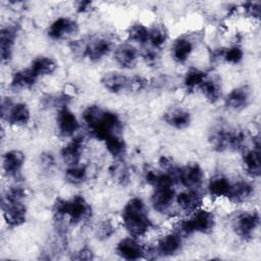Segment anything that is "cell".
Returning a JSON list of instances; mask_svg holds the SVG:
<instances>
[{
  "mask_svg": "<svg viewBox=\"0 0 261 261\" xmlns=\"http://www.w3.org/2000/svg\"><path fill=\"white\" fill-rule=\"evenodd\" d=\"M2 213L5 222L11 227L19 226L27 220V208L23 202L2 200Z\"/></svg>",
  "mask_w": 261,
  "mask_h": 261,
  "instance_id": "8fae6325",
  "label": "cell"
},
{
  "mask_svg": "<svg viewBox=\"0 0 261 261\" xmlns=\"http://www.w3.org/2000/svg\"><path fill=\"white\" fill-rule=\"evenodd\" d=\"M206 77L207 73L204 70L197 67H190L185 73L182 84L187 91H193L199 88Z\"/></svg>",
  "mask_w": 261,
  "mask_h": 261,
  "instance_id": "d6a6232c",
  "label": "cell"
},
{
  "mask_svg": "<svg viewBox=\"0 0 261 261\" xmlns=\"http://www.w3.org/2000/svg\"><path fill=\"white\" fill-rule=\"evenodd\" d=\"M116 254L125 260H138L144 257L145 247L137 238L127 237L121 239L115 248Z\"/></svg>",
  "mask_w": 261,
  "mask_h": 261,
  "instance_id": "4fadbf2b",
  "label": "cell"
},
{
  "mask_svg": "<svg viewBox=\"0 0 261 261\" xmlns=\"http://www.w3.org/2000/svg\"><path fill=\"white\" fill-rule=\"evenodd\" d=\"M181 244V234L177 230H175L162 236L157 243L156 249L160 256L169 257L175 255L180 251Z\"/></svg>",
  "mask_w": 261,
  "mask_h": 261,
  "instance_id": "d6986e66",
  "label": "cell"
},
{
  "mask_svg": "<svg viewBox=\"0 0 261 261\" xmlns=\"http://www.w3.org/2000/svg\"><path fill=\"white\" fill-rule=\"evenodd\" d=\"M208 141L210 146L217 152L225 150L240 151L245 146L246 134L242 129L232 128L222 122H218L209 130Z\"/></svg>",
  "mask_w": 261,
  "mask_h": 261,
  "instance_id": "7a4b0ae2",
  "label": "cell"
},
{
  "mask_svg": "<svg viewBox=\"0 0 261 261\" xmlns=\"http://www.w3.org/2000/svg\"><path fill=\"white\" fill-rule=\"evenodd\" d=\"M121 220L130 237H144L152 227L144 201L139 197L129 199L121 211Z\"/></svg>",
  "mask_w": 261,
  "mask_h": 261,
  "instance_id": "6da1fadb",
  "label": "cell"
},
{
  "mask_svg": "<svg viewBox=\"0 0 261 261\" xmlns=\"http://www.w3.org/2000/svg\"><path fill=\"white\" fill-rule=\"evenodd\" d=\"M254 195V187L251 182L246 180H238L236 182H230V187L225 198L231 203L241 204L247 202Z\"/></svg>",
  "mask_w": 261,
  "mask_h": 261,
  "instance_id": "44dd1931",
  "label": "cell"
},
{
  "mask_svg": "<svg viewBox=\"0 0 261 261\" xmlns=\"http://www.w3.org/2000/svg\"><path fill=\"white\" fill-rule=\"evenodd\" d=\"M151 195V204L159 213L166 214L170 211L172 203L175 201V190L173 186H159L153 188Z\"/></svg>",
  "mask_w": 261,
  "mask_h": 261,
  "instance_id": "9c48e42d",
  "label": "cell"
},
{
  "mask_svg": "<svg viewBox=\"0 0 261 261\" xmlns=\"http://www.w3.org/2000/svg\"><path fill=\"white\" fill-rule=\"evenodd\" d=\"M251 100V89L246 86H239L232 89L224 99L225 106L233 111H241L245 109Z\"/></svg>",
  "mask_w": 261,
  "mask_h": 261,
  "instance_id": "2e32d148",
  "label": "cell"
},
{
  "mask_svg": "<svg viewBox=\"0 0 261 261\" xmlns=\"http://www.w3.org/2000/svg\"><path fill=\"white\" fill-rule=\"evenodd\" d=\"M146 87H147V80L144 79L143 76L135 75L128 79L126 89L132 93H138L144 90Z\"/></svg>",
  "mask_w": 261,
  "mask_h": 261,
  "instance_id": "b9f144b4",
  "label": "cell"
},
{
  "mask_svg": "<svg viewBox=\"0 0 261 261\" xmlns=\"http://www.w3.org/2000/svg\"><path fill=\"white\" fill-rule=\"evenodd\" d=\"M25 190L19 186H12L5 192L2 200L10 202H23L25 198Z\"/></svg>",
  "mask_w": 261,
  "mask_h": 261,
  "instance_id": "ab89813d",
  "label": "cell"
},
{
  "mask_svg": "<svg viewBox=\"0 0 261 261\" xmlns=\"http://www.w3.org/2000/svg\"><path fill=\"white\" fill-rule=\"evenodd\" d=\"M214 224L215 217L212 211L201 207L191 213L189 218L179 222L177 231L181 236H189L194 232L208 233L213 229Z\"/></svg>",
  "mask_w": 261,
  "mask_h": 261,
  "instance_id": "277c9868",
  "label": "cell"
},
{
  "mask_svg": "<svg viewBox=\"0 0 261 261\" xmlns=\"http://www.w3.org/2000/svg\"><path fill=\"white\" fill-rule=\"evenodd\" d=\"M16 39V31L13 27H5L0 32V55L3 62L11 59Z\"/></svg>",
  "mask_w": 261,
  "mask_h": 261,
  "instance_id": "d4e9b609",
  "label": "cell"
},
{
  "mask_svg": "<svg viewBox=\"0 0 261 261\" xmlns=\"http://www.w3.org/2000/svg\"><path fill=\"white\" fill-rule=\"evenodd\" d=\"M89 40H75L70 44V50L76 57H85L87 54V45Z\"/></svg>",
  "mask_w": 261,
  "mask_h": 261,
  "instance_id": "ee69618b",
  "label": "cell"
},
{
  "mask_svg": "<svg viewBox=\"0 0 261 261\" xmlns=\"http://www.w3.org/2000/svg\"><path fill=\"white\" fill-rule=\"evenodd\" d=\"M168 39L167 29L163 23H156L152 28H149V40L148 43L151 47L160 50L166 44Z\"/></svg>",
  "mask_w": 261,
  "mask_h": 261,
  "instance_id": "1f68e13d",
  "label": "cell"
},
{
  "mask_svg": "<svg viewBox=\"0 0 261 261\" xmlns=\"http://www.w3.org/2000/svg\"><path fill=\"white\" fill-rule=\"evenodd\" d=\"M115 231V226L111 220H103L97 227V238L100 240H107L109 239Z\"/></svg>",
  "mask_w": 261,
  "mask_h": 261,
  "instance_id": "60d3db41",
  "label": "cell"
},
{
  "mask_svg": "<svg viewBox=\"0 0 261 261\" xmlns=\"http://www.w3.org/2000/svg\"><path fill=\"white\" fill-rule=\"evenodd\" d=\"M104 143L108 153L111 154L114 158L120 159L125 154L126 145L124 140L120 137V134L110 136L104 141Z\"/></svg>",
  "mask_w": 261,
  "mask_h": 261,
  "instance_id": "836d02e7",
  "label": "cell"
},
{
  "mask_svg": "<svg viewBox=\"0 0 261 261\" xmlns=\"http://www.w3.org/2000/svg\"><path fill=\"white\" fill-rule=\"evenodd\" d=\"M128 79L117 71H109L103 74L101 79V84L108 92L113 94H118L126 89Z\"/></svg>",
  "mask_w": 261,
  "mask_h": 261,
  "instance_id": "484cf974",
  "label": "cell"
},
{
  "mask_svg": "<svg viewBox=\"0 0 261 261\" xmlns=\"http://www.w3.org/2000/svg\"><path fill=\"white\" fill-rule=\"evenodd\" d=\"M93 258V252L89 248H83L77 253H75L74 256H72V259L74 260H92Z\"/></svg>",
  "mask_w": 261,
  "mask_h": 261,
  "instance_id": "bcb514c9",
  "label": "cell"
},
{
  "mask_svg": "<svg viewBox=\"0 0 261 261\" xmlns=\"http://www.w3.org/2000/svg\"><path fill=\"white\" fill-rule=\"evenodd\" d=\"M104 111L105 110L98 105H89L88 107L85 108V110L83 111L82 117L88 129H91L98 122V120L103 115Z\"/></svg>",
  "mask_w": 261,
  "mask_h": 261,
  "instance_id": "8d00e7d4",
  "label": "cell"
},
{
  "mask_svg": "<svg viewBox=\"0 0 261 261\" xmlns=\"http://www.w3.org/2000/svg\"><path fill=\"white\" fill-rule=\"evenodd\" d=\"M112 40L108 37L101 36L92 38L88 41L86 57L94 62L99 61L110 53V51L112 50Z\"/></svg>",
  "mask_w": 261,
  "mask_h": 261,
  "instance_id": "5bb4252c",
  "label": "cell"
},
{
  "mask_svg": "<svg viewBox=\"0 0 261 261\" xmlns=\"http://www.w3.org/2000/svg\"><path fill=\"white\" fill-rule=\"evenodd\" d=\"M174 177L187 189L199 190L204 181V171L197 162H192L177 167Z\"/></svg>",
  "mask_w": 261,
  "mask_h": 261,
  "instance_id": "ba28073f",
  "label": "cell"
},
{
  "mask_svg": "<svg viewBox=\"0 0 261 261\" xmlns=\"http://www.w3.org/2000/svg\"><path fill=\"white\" fill-rule=\"evenodd\" d=\"M77 31L79 24L75 20L69 17L61 16L51 22L47 30V35L50 39L59 41L75 35Z\"/></svg>",
  "mask_w": 261,
  "mask_h": 261,
  "instance_id": "30bf717a",
  "label": "cell"
},
{
  "mask_svg": "<svg viewBox=\"0 0 261 261\" xmlns=\"http://www.w3.org/2000/svg\"><path fill=\"white\" fill-rule=\"evenodd\" d=\"M260 224V216L257 211H243L237 213L231 219V227L234 233L244 241L251 240Z\"/></svg>",
  "mask_w": 261,
  "mask_h": 261,
  "instance_id": "5b68a950",
  "label": "cell"
},
{
  "mask_svg": "<svg viewBox=\"0 0 261 261\" xmlns=\"http://www.w3.org/2000/svg\"><path fill=\"white\" fill-rule=\"evenodd\" d=\"M2 118L9 124L22 126L28 124L31 118V112L25 103H12L10 99H4L1 103Z\"/></svg>",
  "mask_w": 261,
  "mask_h": 261,
  "instance_id": "8992f818",
  "label": "cell"
},
{
  "mask_svg": "<svg viewBox=\"0 0 261 261\" xmlns=\"http://www.w3.org/2000/svg\"><path fill=\"white\" fill-rule=\"evenodd\" d=\"M40 161H41V165L47 169L48 168L50 169L54 165V157L50 153H43L40 156Z\"/></svg>",
  "mask_w": 261,
  "mask_h": 261,
  "instance_id": "7dc6e473",
  "label": "cell"
},
{
  "mask_svg": "<svg viewBox=\"0 0 261 261\" xmlns=\"http://www.w3.org/2000/svg\"><path fill=\"white\" fill-rule=\"evenodd\" d=\"M229 187H230L229 179L222 174H216L212 176L208 182L209 194L215 198L225 197Z\"/></svg>",
  "mask_w": 261,
  "mask_h": 261,
  "instance_id": "4dcf8cb0",
  "label": "cell"
},
{
  "mask_svg": "<svg viewBox=\"0 0 261 261\" xmlns=\"http://www.w3.org/2000/svg\"><path fill=\"white\" fill-rule=\"evenodd\" d=\"M260 2H246L244 4V10L247 15L253 18H259L260 16Z\"/></svg>",
  "mask_w": 261,
  "mask_h": 261,
  "instance_id": "f6af8a7d",
  "label": "cell"
},
{
  "mask_svg": "<svg viewBox=\"0 0 261 261\" xmlns=\"http://www.w3.org/2000/svg\"><path fill=\"white\" fill-rule=\"evenodd\" d=\"M84 138L82 136L73 137L60 151L61 159L68 166L80 164V160L84 150Z\"/></svg>",
  "mask_w": 261,
  "mask_h": 261,
  "instance_id": "e0dca14e",
  "label": "cell"
},
{
  "mask_svg": "<svg viewBox=\"0 0 261 261\" xmlns=\"http://www.w3.org/2000/svg\"><path fill=\"white\" fill-rule=\"evenodd\" d=\"M194 50L193 41L186 37L181 36L175 39L171 46V56L172 59L177 63H185L191 56Z\"/></svg>",
  "mask_w": 261,
  "mask_h": 261,
  "instance_id": "7402d4cb",
  "label": "cell"
},
{
  "mask_svg": "<svg viewBox=\"0 0 261 261\" xmlns=\"http://www.w3.org/2000/svg\"><path fill=\"white\" fill-rule=\"evenodd\" d=\"M89 130L97 140L105 141L112 135L120 134L121 121L116 113L105 110L98 122Z\"/></svg>",
  "mask_w": 261,
  "mask_h": 261,
  "instance_id": "52a82bcc",
  "label": "cell"
},
{
  "mask_svg": "<svg viewBox=\"0 0 261 261\" xmlns=\"http://www.w3.org/2000/svg\"><path fill=\"white\" fill-rule=\"evenodd\" d=\"M221 57L223 58V60L226 63L236 65L242 61V59L244 57V51L241 46L236 44V45H232V46L226 48L225 50H223Z\"/></svg>",
  "mask_w": 261,
  "mask_h": 261,
  "instance_id": "74e56055",
  "label": "cell"
},
{
  "mask_svg": "<svg viewBox=\"0 0 261 261\" xmlns=\"http://www.w3.org/2000/svg\"><path fill=\"white\" fill-rule=\"evenodd\" d=\"M175 202L181 211L191 214L202 207L203 196L199 190L188 189L175 196Z\"/></svg>",
  "mask_w": 261,
  "mask_h": 261,
  "instance_id": "ac0fdd59",
  "label": "cell"
},
{
  "mask_svg": "<svg viewBox=\"0 0 261 261\" xmlns=\"http://www.w3.org/2000/svg\"><path fill=\"white\" fill-rule=\"evenodd\" d=\"M159 50L153 48V47H146L144 48V50L142 51V58L145 61L146 64H148L149 66H154L157 64L158 60H159Z\"/></svg>",
  "mask_w": 261,
  "mask_h": 261,
  "instance_id": "7bdbcfd3",
  "label": "cell"
},
{
  "mask_svg": "<svg viewBox=\"0 0 261 261\" xmlns=\"http://www.w3.org/2000/svg\"><path fill=\"white\" fill-rule=\"evenodd\" d=\"M163 119L171 127L176 129H184L191 123V114L184 108L172 107L164 113Z\"/></svg>",
  "mask_w": 261,
  "mask_h": 261,
  "instance_id": "603a6c76",
  "label": "cell"
},
{
  "mask_svg": "<svg viewBox=\"0 0 261 261\" xmlns=\"http://www.w3.org/2000/svg\"><path fill=\"white\" fill-rule=\"evenodd\" d=\"M243 164L246 172L253 178L260 176L261 172V157H260V141L254 138L253 146L245 149L243 155Z\"/></svg>",
  "mask_w": 261,
  "mask_h": 261,
  "instance_id": "7c38bea8",
  "label": "cell"
},
{
  "mask_svg": "<svg viewBox=\"0 0 261 261\" xmlns=\"http://www.w3.org/2000/svg\"><path fill=\"white\" fill-rule=\"evenodd\" d=\"M56 122L58 133L62 138L72 137L80 127V123L76 116L67 107L59 109Z\"/></svg>",
  "mask_w": 261,
  "mask_h": 261,
  "instance_id": "9a60e30c",
  "label": "cell"
},
{
  "mask_svg": "<svg viewBox=\"0 0 261 261\" xmlns=\"http://www.w3.org/2000/svg\"><path fill=\"white\" fill-rule=\"evenodd\" d=\"M114 60L122 68H133L136 66L139 52L137 48L129 43H121L114 49Z\"/></svg>",
  "mask_w": 261,
  "mask_h": 261,
  "instance_id": "ffe728a7",
  "label": "cell"
},
{
  "mask_svg": "<svg viewBox=\"0 0 261 261\" xmlns=\"http://www.w3.org/2000/svg\"><path fill=\"white\" fill-rule=\"evenodd\" d=\"M111 178L119 186H126L130 179V172L125 162L120 158L113 162L109 168Z\"/></svg>",
  "mask_w": 261,
  "mask_h": 261,
  "instance_id": "f546056e",
  "label": "cell"
},
{
  "mask_svg": "<svg viewBox=\"0 0 261 261\" xmlns=\"http://www.w3.org/2000/svg\"><path fill=\"white\" fill-rule=\"evenodd\" d=\"M75 9L80 13L89 12L92 9V2L91 1H79L75 4Z\"/></svg>",
  "mask_w": 261,
  "mask_h": 261,
  "instance_id": "c3c4849f",
  "label": "cell"
},
{
  "mask_svg": "<svg viewBox=\"0 0 261 261\" xmlns=\"http://www.w3.org/2000/svg\"><path fill=\"white\" fill-rule=\"evenodd\" d=\"M71 97L68 94L62 93L58 95H48L46 98H44V105L49 107H58L59 109L66 107V105L70 102Z\"/></svg>",
  "mask_w": 261,
  "mask_h": 261,
  "instance_id": "f35d334b",
  "label": "cell"
},
{
  "mask_svg": "<svg viewBox=\"0 0 261 261\" xmlns=\"http://www.w3.org/2000/svg\"><path fill=\"white\" fill-rule=\"evenodd\" d=\"M127 38L128 40L139 43L141 45H145L148 43L149 40V28L144 25L143 23L136 22L128 27L127 31Z\"/></svg>",
  "mask_w": 261,
  "mask_h": 261,
  "instance_id": "d590c367",
  "label": "cell"
},
{
  "mask_svg": "<svg viewBox=\"0 0 261 261\" xmlns=\"http://www.w3.org/2000/svg\"><path fill=\"white\" fill-rule=\"evenodd\" d=\"M199 89L202 95L204 96V98L210 103L217 102L221 97V93H222L221 82L216 76H212V77L207 76L205 81L201 84Z\"/></svg>",
  "mask_w": 261,
  "mask_h": 261,
  "instance_id": "4316f807",
  "label": "cell"
},
{
  "mask_svg": "<svg viewBox=\"0 0 261 261\" xmlns=\"http://www.w3.org/2000/svg\"><path fill=\"white\" fill-rule=\"evenodd\" d=\"M56 218L67 217L70 224L76 225L91 215V206L82 195H74L70 199L57 198L53 204Z\"/></svg>",
  "mask_w": 261,
  "mask_h": 261,
  "instance_id": "3957f363",
  "label": "cell"
},
{
  "mask_svg": "<svg viewBox=\"0 0 261 261\" xmlns=\"http://www.w3.org/2000/svg\"><path fill=\"white\" fill-rule=\"evenodd\" d=\"M64 177H65V180L72 186L82 185L87 180L88 169L85 165H81V164L68 166L65 171Z\"/></svg>",
  "mask_w": 261,
  "mask_h": 261,
  "instance_id": "e575fe53",
  "label": "cell"
},
{
  "mask_svg": "<svg viewBox=\"0 0 261 261\" xmlns=\"http://www.w3.org/2000/svg\"><path fill=\"white\" fill-rule=\"evenodd\" d=\"M30 68L38 77L49 75L56 70L57 62L49 56H38L32 61Z\"/></svg>",
  "mask_w": 261,
  "mask_h": 261,
  "instance_id": "f1b7e54d",
  "label": "cell"
},
{
  "mask_svg": "<svg viewBox=\"0 0 261 261\" xmlns=\"http://www.w3.org/2000/svg\"><path fill=\"white\" fill-rule=\"evenodd\" d=\"M38 76L29 68H22L15 71L11 77L10 86L14 89H30L37 83Z\"/></svg>",
  "mask_w": 261,
  "mask_h": 261,
  "instance_id": "83f0119b",
  "label": "cell"
},
{
  "mask_svg": "<svg viewBox=\"0 0 261 261\" xmlns=\"http://www.w3.org/2000/svg\"><path fill=\"white\" fill-rule=\"evenodd\" d=\"M24 154L19 150H9L3 155V170L9 176L19 174L24 164Z\"/></svg>",
  "mask_w": 261,
  "mask_h": 261,
  "instance_id": "cb8c5ba5",
  "label": "cell"
}]
</instances>
